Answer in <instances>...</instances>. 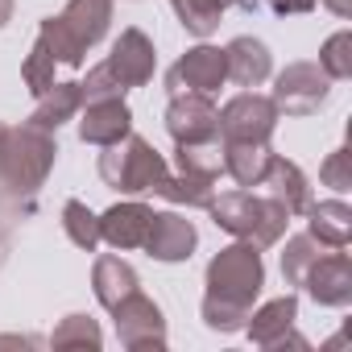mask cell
<instances>
[{
    "label": "cell",
    "instance_id": "obj_1",
    "mask_svg": "<svg viewBox=\"0 0 352 352\" xmlns=\"http://www.w3.org/2000/svg\"><path fill=\"white\" fill-rule=\"evenodd\" d=\"M204 323L208 331H220V336H232V331H245L249 323V311L265 286V265H261V249H253L249 241H236V245H224L212 261H208V274H204Z\"/></svg>",
    "mask_w": 352,
    "mask_h": 352
},
{
    "label": "cell",
    "instance_id": "obj_2",
    "mask_svg": "<svg viewBox=\"0 0 352 352\" xmlns=\"http://www.w3.org/2000/svg\"><path fill=\"white\" fill-rule=\"evenodd\" d=\"M54 157H58L54 133H46L30 120L17 129L5 124V133H0V191L13 199L38 195V187L54 170Z\"/></svg>",
    "mask_w": 352,
    "mask_h": 352
},
{
    "label": "cell",
    "instance_id": "obj_3",
    "mask_svg": "<svg viewBox=\"0 0 352 352\" xmlns=\"http://www.w3.org/2000/svg\"><path fill=\"white\" fill-rule=\"evenodd\" d=\"M112 25V0H67V9L58 17H46L38 30V42L54 54L58 67L79 71L87 50L104 42Z\"/></svg>",
    "mask_w": 352,
    "mask_h": 352
},
{
    "label": "cell",
    "instance_id": "obj_4",
    "mask_svg": "<svg viewBox=\"0 0 352 352\" xmlns=\"http://www.w3.org/2000/svg\"><path fill=\"white\" fill-rule=\"evenodd\" d=\"M208 212H212L216 228H224V232L236 236V241H249L253 249H274V245L286 236V228H290L286 208H282L278 199H270L265 191L257 195V191H249V187L216 195V199L208 204Z\"/></svg>",
    "mask_w": 352,
    "mask_h": 352
},
{
    "label": "cell",
    "instance_id": "obj_5",
    "mask_svg": "<svg viewBox=\"0 0 352 352\" xmlns=\"http://www.w3.org/2000/svg\"><path fill=\"white\" fill-rule=\"evenodd\" d=\"M166 174H170L166 157L137 133H129L116 145H104V153H100V179H104V187H112L120 195H157Z\"/></svg>",
    "mask_w": 352,
    "mask_h": 352
},
{
    "label": "cell",
    "instance_id": "obj_6",
    "mask_svg": "<svg viewBox=\"0 0 352 352\" xmlns=\"http://www.w3.org/2000/svg\"><path fill=\"white\" fill-rule=\"evenodd\" d=\"M331 96V79L323 75L319 63H290L286 71H278L274 79V104L286 116H315Z\"/></svg>",
    "mask_w": 352,
    "mask_h": 352
},
{
    "label": "cell",
    "instance_id": "obj_7",
    "mask_svg": "<svg viewBox=\"0 0 352 352\" xmlns=\"http://www.w3.org/2000/svg\"><path fill=\"white\" fill-rule=\"evenodd\" d=\"M112 319H116V336H120V344L129 352L166 348V315L141 286L112 307Z\"/></svg>",
    "mask_w": 352,
    "mask_h": 352
},
{
    "label": "cell",
    "instance_id": "obj_8",
    "mask_svg": "<svg viewBox=\"0 0 352 352\" xmlns=\"http://www.w3.org/2000/svg\"><path fill=\"white\" fill-rule=\"evenodd\" d=\"M278 104L257 91H241L220 108V141H270L278 129Z\"/></svg>",
    "mask_w": 352,
    "mask_h": 352
},
{
    "label": "cell",
    "instance_id": "obj_9",
    "mask_svg": "<svg viewBox=\"0 0 352 352\" xmlns=\"http://www.w3.org/2000/svg\"><path fill=\"white\" fill-rule=\"evenodd\" d=\"M228 83V63H224V50L220 46H191L179 63L166 71V91L170 96H183V91H220Z\"/></svg>",
    "mask_w": 352,
    "mask_h": 352
},
{
    "label": "cell",
    "instance_id": "obj_10",
    "mask_svg": "<svg viewBox=\"0 0 352 352\" xmlns=\"http://www.w3.org/2000/svg\"><path fill=\"white\" fill-rule=\"evenodd\" d=\"M166 133L174 137V145H179V141H212V137H220V108L204 91L170 96Z\"/></svg>",
    "mask_w": 352,
    "mask_h": 352
},
{
    "label": "cell",
    "instance_id": "obj_11",
    "mask_svg": "<svg viewBox=\"0 0 352 352\" xmlns=\"http://www.w3.org/2000/svg\"><path fill=\"white\" fill-rule=\"evenodd\" d=\"M294 319H298V298L282 294V298H270L265 307L249 311L245 331L257 348H307V340L294 331Z\"/></svg>",
    "mask_w": 352,
    "mask_h": 352
},
{
    "label": "cell",
    "instance_id": "obj_12",
    "mask_svg": "<svg viewBox=\"0 0 352 352\" xmlns=\"http://www.w3.org/2000/svg\"><path fill=\"white\" fill-rule=\"evenodd\" d=\"M108 71L120 79V87H145L153 79V67H157V50H153V38L137 25L120 30V38L112 42V54L104 58Z\"/></svg>",
    "mask_w": 352,
    "mask_h": 352
},
{
    "label": "cell",
    "instance_id": "obj_13",
    "mask_svg": "<svg viewBox=\"0 0 352 352\" xmlns=\"http://www.w3.org/2000/svg\"><path fill=\"white\" fill-rule=\"evenodd\" d=\"M195 245H199V232H195V224H191L187 216H179V212H153L141 249H145L153 261L179 265V261H191Z\"/></svg>",
    "mask_w": 352,
    "mask_h": 352
},
{
    "label": "cell",
    "instance_id": "obj_14",
    "mask_svg": "<svg viewBox=\"0 0 352 352\" xmlns=\"http://www.w3.org/2000/svg\"><path fill=\"white\" fill-rule=\"evenodd\" d=\"M133 133V112L124 104V96L112 100H83L79 108V141L83 145H116Z\"/></svg>",
    "mask_w": 352,
    "mask_h": 352
},
{
    "label": "cell",
    "instance_id": "obj_15",
    "mask_svg": "<svg viewBox=\"0 0 352 352\" xmlns=\"http://www.w3.org/2000/svg\"><path fill=\"white\" fill-rule=\"evenodd\" d=\"M302 290L319 307H348L352 302V261H348V253H340V249L319 253V261L302 278Z\"/></svg>",
    "mask_w": 352,
    "mask_h": 352
},
{
    "label": "cell",
    "instance_id": "obj_16",
    "mask_svg": "<svg viewBox=\"0 0 352 352\" xmlns=\"http://www.w3.org/2000/svg\"><path fill=\"white\" fill-rule=\"evenodd\" d=\"M224 63H228V79L241 83V87H261L274 75L270 46L261 38H249V34H241V38H232L224 46Z\"/></svg>",
    "mask_w": 352,
    "mask_h": 352
},
{
    "label": "cell",
    "instance_id": "obj_17",
    "mask_svg": "<svg viewBox=\"0 0 352 352\" xmlns=\"http://www.w3.org/2000/svg\"><path fill=\"white\" fill-rule=\"evenodd\" d=\"M149 220H153V208H145L137 199L112 204L100 216V241H108L112 249H141L145 232H149Z\"/></svg>",
    "mask_w": 352,
    "mask_h": 352
},
{
    "label": "cell",
    "instance_id": "obj_18",
    "mask_svg": "<svg viewBox=\"0 0 352 352\" xmlns=\"http://www.w3.org/2000/svg\"><path fill=\"white\" fill-rule=\"evenodd\" d=\"M261 187H265L270 199H278V204L286 208L290 220L302 216V212L311 208V183H307V174H302L290 157H278V153L270 157V170H265Z\"/></svg>",
    "mask_w": 352,
    "mask_h": 352
},
{
    "label": "cell",
    "instance_id": "obj_19",
    "mask_svg": "<svg viewBox=\"0 0 352 352\" xmlns=\"http://www.w3.org/2000/svg\"><path fill=\"white\" fill-rule=\"evenodd\" d=\"M79 108H83V87H79V79H63V83H54L50 91L38 96V104H34V112H30V124L46 129V133H58L67 120L79 116Z\"/></svg>",
    "mask_w": 352,
    "mask_h": 352
},
{
    "label": "cell",
    "instance_id": "obj_20",
    "mask_svg": "<svg viewBox=\"0 0 352 352\" xmlns=\"http://www.w3.org/2000/svg\"><path fill=\"white\" fill-rule=\"evenodd\" d=\"M137 286H141V278H137V270H133L124 257H116V253L96 257V265H91V290H96V302H100L104 311H112V307H116L120 298H129Z\"/></svg>",
    "mask_w": 352,
    "mask_h": 352
},
{
    "label": "cell",
    "instance_id": "obj_21",
    "mask_svg": "<svg viewBox=\"0 0 352 352\" xmlns=\"http://www.w3.org/2000/svg\"><path fill=\"white\" fill-rule=\"evenodd\" d=\"M270 157V141H224V174L236 187H261Z\"/></svg>",
    "mask_w": 352,
    "mask_h": 352
},
{
    "label": "cell",
    "instance_id": "obj_22",
    "mask_svg": "<svg viewBox=\"0 0 352 352\" xmlns=\"http://www.w3.org/2000/svg\"><path fill=\"white\" fill-rule=\"evenodd\" d=\"M307 232L323 245V249H344L352 241V208L344 199H323V204H311L307 212Z\"/></svg>",
    "mask_w": 352,
    "mask_h": 352
},
{
    "label": "cell",
    "instance_id": "obj_23",
    "mask_svg": "<svg viewBox=\"0 0 352 352\" xmlns=\"http://www.w3.org/2000/svg\"><path fill=\"white\" fill-rule=\"evenodd\" d=\"M236 5L253 9V0H170V9L179 13L183 30L195 34V38H212V34L220 30V17H224L228 9H236Z\"/></svg>",
    "mask_w": 352,
    "mask_h": 352
},
{
    "label": "cell",
    "instance_id": "obj_24",
    "mask_svg": "<svg viewBox=\"0 0 352 352\" xmlns=\"http://www.w3.org/2000/svg\"><path fill=\"white\" fill-rule=\"evenodd\" d=\"M157 195L170 199V204H179V208H204V212H208V204L216 199V179H204V174L179 170V174H166V179H162Z\"/></svg>",
    "mask_w": 352,
    "mask_h": 352
},
{
    "label": "cell",
    "instance_id": "obj_25",
    "mask_svg": "<svg viewBox=\"0 0 352 352\" xmlns=\"http://www.w3.org/2000/svg\"><path fill=\"white\" fill-rule=\"evenodd\" d=\"M174 162L187 174H204V179H220L224 174V141H179L174 145Z\"/></svg>",
    "mask_w": 352,
    "mask_h": 352
},
{
    "label": "cell",
    "instance_id": "obj_26",
    "mask_svg": "<svg viewBox=\"0 0 352 352\" xmlns=\"http://www.w3.org/2000/svg\"><path fill=\"white\" fill-rule=\"evenodd\" d=\"M63 232L71 236V245L96 253V245H100V216L83 199H67L63 204Z\"/></svg>",
    "mask_w": 352,
    "mask_h": 352
},
{
    "label": "cell",
    "instance_id": "obj_27",
    "mask_svg": "<svg viewBox=\"0 0 352 352\" xmlns=\"http://www.w3.org/2000/svg\"><path fill=\"white\" fill-rule=\"evenodd\" d=\"M319 253H323V245H319L311 232L290 236V241H286V253H282V278H286V286H302V278H307V270L319 261Z\"/></svg>",
    "mask_w": 352,
    "mask_h": 352
},
{
    "label": "cell",
    "instance_id": "obj_28",
    "mask_svg": "<svg viewBox=\"0 0 352 352\" xmlns=\"http://www.w3.org/2000/svg\"><path fill=\"white\" fill-rule=\"evenodd\" d=\"M50 344H54V348H100V344H104V331H100V323H96L91 315H67V319L54 327Z\"/></svg>",
    "mask_w": 352,
    "mask_h": 352
},
{
    "label": "cell",
    "instance_id": "obj_29",
    "mask_svg": "<svg viewBox=\"0 0 352 352\" xmlns=\"http://www.w3.org/2000/svg\"><path fill=\"white\" fill-rule=\"evenodd\" d=\"M319 67H323V75H327L331 83H336V79H352V34H348V30H340V34H331V38L323 42Z\"/></svg>",
    "mask_w": 352,
    "mask_h": 352
},
{
    "label": "cell",
    "instance_id": "obj_30",
    "mask_svg": "<svg viewBox=\"0 0 352 352\" xmlns=\"http://www.w3.org/2000/svg\"><path fill=\"white\" fill-rule=\"evenodd\" d=\"M54 54L42 46V42H34V50H30V58H25V67H21V79H25V87L34 91V96H42V91H50L58 79H54Z\"/></svg>",
    "mask_w": 352,
    "mask_h": 352
},
{
    "label": "cell",
    "instance_id": "obj_31",
    "mask_svg": "<svg viewBox=\"0 0 352 352\" xmlns=\"http://www.w3.org/2000/svg\"><path fill=\"white\" fill-rule=\"evenodd\" d=\"M319 183L331 187V191H340V195L352 187V153H348V145H340V149L327 153V162L319 166Z\"/></svg>",
    "mask_w": 352,
    "mask_h": 352
},
{
    "label": "cell",
    "instance_id": "obj_32",
    "mask_svg": "<svg viewBox=\"0 0 352 352\" xmlns=\"http://www.w3.org/2000/svg\"><path fill=\"white\" fill-rule=\"evenodd\" d=\"M79 87H83V100H112V96H124V87H120V79L108 71V63H96Z\"/></svg>",
    "mask_w": 352,
    "mask_h": 352
},
{
    "label": "cell",
    "instance_id": "obj_33",
    "mask_svg": "<svg viewBox=\"0 0 352 352\" xmlns=\"http://www.w3.org/2000/svg\"><path fill=\"white\" fill-rule=\"evenodd\" d=\"M261 5L270 13H278V17H302V13H311L319 5V0H261Z\"/></svg>",
    "mask_w": 352,
    "mask_h": 352
},
{
    "label": "cell",
    "instance_id": "obj_34",
    "mask_svg": "<svg viewBox=\"0 0 352 352\" xmlns=\"http://www.w3.org/2000/svg\"><path fill=\"white\" fill-rule=\"evenodd\" d=\"M319 5H327L336 17H352V0H319Z\"/></svg>",
    "mask_w": 352,
    "mask_h": 352
},
{
    "label": "cell",
    "instance_id": "obj_35",
    "mask_svg": "<svg viewBox=\"0 0 352 352\" xmlns=\"http://www.w3.org/2000/svg\"><path fill=\"white\" fill-rule=\"evenodd\" d=\"M13 21V0H0V30Z\"/></svg>",
    "mask_w": 352,
    "mask_h": 352
},
{
    "label": "cell",
    "instance_id": "obj_36",
    "mask_svg": "<svg viewBox=\"0 0 352 352\" xmlns=\"http://www.w3.org/2000/svg\"><path fill=\"white\" fill-rule=\"evenodd\" d=\"M0 133H5V124H0Z\"/></svg>",
    "mask_w": 352,
    "mask_h": 352
}]
</instances>
